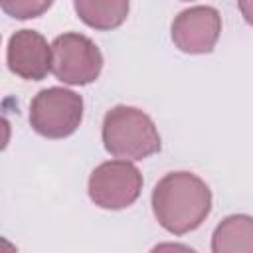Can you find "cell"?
I'll return each instance as SVG.
<instances>
[{
    "label": "cell",
    "instance_id": "1",
    "mask_svg": "<svg viewBox=\"0 0 253 253\" xmlns=\"http://www.w3.org/2000/svg\"><path fill=\"white\" fill-rule=\"evenodd\" d=\"M152 211L168 233L186 235L210 215L211 190L194 172H168L152 190Z\"/></svg>",
    "mask_w": 253,
    "mask_h": 253
},
{
    "label": "cell",
    "instance_id": "2",
    "mask_svg": "<svg viewBox=\"0 0 253 253\" xmlns=\"http://www.w3.org/2000/svg\"><path fill=\"white\" fill-rule=\"evenodd\" d=\"M101 138L109 154L126 160H144L162 146L154 121L140 109L117 105L103 119Z\"/></svg>",
    "mask_w": 253,
    "mask_h": 253
},
{
    "label": "cell",
    "instance_id": "3",
    "mask_svg": "<svg viewBox=\"0 0 253 253\" xmlns=\"http://www.w3.org/2000/svg\"><path fill=\"white\" fill-rule=\"evenodd\" d=\"M83 121V97L65 87H47L30 103V125L43 138L71 136Z\"/></svg>",
    "mask_w": 253,
    "mask_h": 253
},
{
    "label": "cell",
    "instance_id": "4",
    "mask_svg": "<svg viewBox=\"0 0 253 253\" xmlns=\"http://www.w3.org/2000/svg\"><path fill=\"white\" fill-rule=\"evenodd\" d=\"M103 69V53L97 43L79 34L65 32L51 42V73L67 85H89Z\"/></svg>",
    "mask_w": 253,
    "mask_h": 253
},
{
    "label": "cell",
    "instance_id": "5",
    "mask_svg": "<svg viewBox=\"0 0 253 253\" xmlns=\"http://www.w3.org/2000/svg\"><path fill=\"white\" fill-rule=\"evenodd\" d=\"M142 174L126 158L101 162L89 176L87 192L101 210H125L132 206L142 192Z\"/></svg>",
    "mask_w": 253,
    "mask_h": 253
},
{
    "label": "cell",
    "instance_id": "6",
    "mask_svg": "<svg viewBox=\"0 0 253 253\" xmlns=\"http://www.w3.org/2000/svg\"><path fill=\"white\" fill-rule=\"evenodd\" d=\"M221 34V16L213 6H192L182 10L170 26L174 45L190 55L213 51Z\"/></svg>",
    "mask_w": 253,
    "mask_h": 253
},
{
    "label": "cell",
    "instance_id": "7",
    "mask_svg": "<svg viewBox=\"0 0 253 253\" xmlns=\"http://www.w3.org/2000/svg\"><path fill=\"white\" fill-rule=\"evenodd\" d=\"M6 63L26 81H42L51 71V45L36 30H18L8 40Z\"/></svg>",
    "mask_w": 253,
    "mask_h": 253
},
{
    "label": "cell",
    "instance_id": "8",
    "mask_svg": "<svg viewBox=\"0 0 253 253\" xmlns=\"http://www.w3.org/2000/svg\"><path fill=\"white\" fill-rule=\"evenodd\" d=\"M213 253H253V215L233 213L221 219L211 235Z\"/></svg>",
    "mask_w": 253,
    "mask_h": 253
},
{
    "label": "cell",
    "instance_id": "9",
    "mask_svg": "<svg viewBox=\"0 0 253 253\" xmlns=\"http://www.w3.org/2000/svg\"><path fill=\"white\" fill-rule=\"evenodd\" d=\"M73 8L85 26L97 32H111L125 24L130 0H73Z\"/></svg>",
    "mask_w": 253,
    "mask_h": 253
},
{
    "label": "cell",
    "instance_id": "10",
    "mask_svg": "<svg viewBox=\"0 0 253 253\" xmlns=\"http://www.w3.org/2000/svg\"><path fill=\"white\" fill-rule=\"evenodd\" d=\"M53 0H0L2 10L16 20H32L43 16Z\"/></svg>",
    "mask_w": 253,
    "mask_h": 253
},
{
    "label": "cell",
    "instance_id": "11",
    "mask_svg": "<svg viewBox=\"0 0 253 253\" xmlns=\"http://www.w3.org/2000/svg\"><path fill=\"white\" fill-rule=\"evenodd\" d=\"M237 6H239V12L243 16V20L253 26V0H237Z\"/></svg>",
    "mask_w": 253,
    "mask_h": 253
},
{
    "label": "cell",
    "instance_id": "12",
    "mask_svg": "<svg viewBox=\"0 0 253 253\" xmlns=\"http://www.w3.org/2000/svg\"><path fill=\"white\" fill-rule=\"evenodd\" d=\"M184 2H190V0H184Z\"/></svg>",
    "mask_w": 253,
    "mask_h": 253
}]
</instances>
